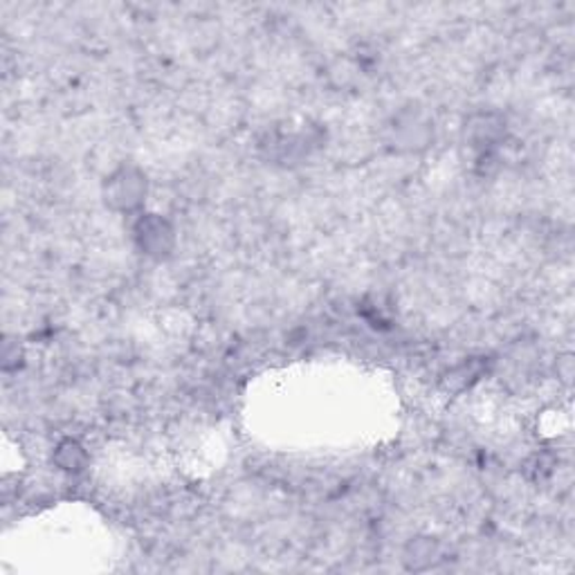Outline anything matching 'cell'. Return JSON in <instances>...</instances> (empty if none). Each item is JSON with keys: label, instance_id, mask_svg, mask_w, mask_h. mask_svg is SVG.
I'll use <instances>...</instances> for the list:
<instances>
[{"label": "cell", "instance_id": "1", "mask_svg": "<svg viewBox=\"0 0 575 575\" xmlns=\"http://www.w3.org/2000/svg\"><path fill=\"white\" fill-rule=\"evenodd\" d=\"M149 196V178L136 165H122L101 182V200L115 214H136Z\"/></svg>", "mask_w": 575, "mask_h": 575}, {"label": "cell", "instance_id": "2", "mask_svg": "<svg viewBox=\"0 0 575 575\" xmlns=\"http://www.w3.org/2000/svg\"><path fill=\"white\" fill-rule=\"evenodd\" d=\"M387 142L398 153H420L434 142V120L420 106L398 110L387 125Z\"/></svg>", "mask_w": 575, "mask_h": 575}, {"label": "cell", "instance_id": "3", "mask_svg": "<svg viewBox=\"0 0 575 575\" xmlns=\"http://www.w3.org/2000/svg\"><path fill=\"white\" fill-rule=\"evenodd\" d=\"M131 237L136 248L156 261H165L174 255L178 237H176V227L171 225V220H167L160 214H140L133 222Z\"/></svg>", "mask_w": 575, "mask_h": 575}, {"label": "cell", "instance_id": "4", "mask_svg": "<svg viewBox=\"0 0 575 575\" xmlns=\"http://www.w3.org/2000/svg\"><path fill=\"white\" fill-rule=\"evenodd\" d=\"M504 136H506V120L499 112H490V110L470 115L464 127L466 145L482 156H490L495 147L504 140Z\"/></svg>", "mask_w": 575, "mask_h": 575}, {"label": "cell", "instance_id": "5", "mask_svg": "<svg viewBox=\"0 0 575 575\" xmlns=\"http://www.w3.org/2000/svg\"><path fill=\"white\" fill-rule=\"evenodd\" d=\"M52 462H54V466H57L61 473L79 475V473H83L86 466H88V452H86V447H83L79 440L66 438V440H61V443L54 447Z\"/></svg>", "mask_w": 575, "mask_h": 575}, {"label": "cell", "instance_id": "6", "mask_svg": "<svg viewBox=\"0 0 575 575\" xmlns=\"http://www.w3.org/2000/svg\"><path fill=\"white\" fill-rule=\"evenodd\" d=\"M403 562H405V568H409V571H427V568L436 566L440 562L438 542L432 537H418V539L409 542Z\"/></svg>", "mask_w": 575, "mask_h": 575}]
</instances>
